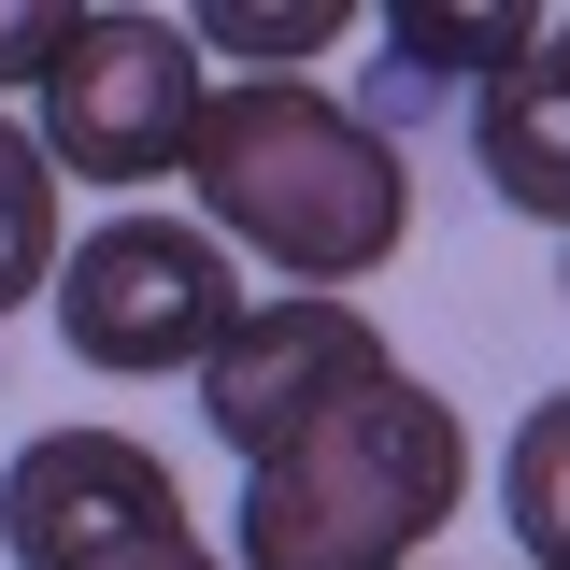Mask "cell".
<instances>
[{
  "label": "cell",
  "instance_id": "1",
  "mask_svg": "<svg viewBox=\"0 0 570 570\" xmlns=\"http://www.w3.org/2000/svg\"><path fill=\"white\" fill-rule=\"evenodd\" d=\"M186 186H200L214 243L272 257V272L314 285V299H343L356 272H385V257L414 243V171H400V142L371 129V115H343L328 86H299V71L214 86L200 142H186Z\"/></svg>",
  "mask_w": 570,
  "mask_h": 570
},
{
  "label": "cell",
  "instance_id": "14",
  "mask_svg": "<svg viewBox=\"0 0 570 570\" xmlns=\"http://www.w3.org/2000/svg\"><path fill=\"white\" fill-rule=\"evenodd\" d=\"M542 43H557V71H570V14H557V29H542Z\"/></svg>",
  "mask_w": 570,
  "mask_h": 570
},
{
  "label": "cell",
  "instance_id": "3",
  "mask_svg": "<svg viewBox=\"0 0 570 570\" xmlns=\"http://www.w3.org/2000/svg\"><path fill=\"white\" fill-rule=\"evenodd\" d=\"M43 299H58V343L86 371L142 385V371H200L228 343L243 272H228V243L186 228V214H100L86 243H58V285Z\"/></svg>",
  "mask_w": 570,
  "mask_h": 570
},
{
  "label": "cell",
  "instance_id": "5",
  "mask_svg": "<svg viewBox=\"0 0 570 570\" xmlns=\"http://www.w3.org/2000/svg\"><path fill=\"white\" fill-rule=\"evenodd\" d=\"M385 371H400V356H385V328H371L356 299L285 285V299H243L228 343L200 356V414H214V442L257 471V456H285L299 428H328L343 400H371Z\"/></svg>",
  "mask_w": 570,
  "mask_h": 570
},
{
  "label": "cell",
  "instance_id": "2",
  "mask_svg": "<svg viewBox=\"0 0 570 570\" xmlns=\"http://www.w3.org/2000/svg\"><path fill=\"white\" fill-rule=\"evenodd\" d=\"M471 499V428L442 385L385 371L371 400H343L328 428H299L285 456L243 471V570H414Z\"/></svg>",
  "mask_w": 570,
  "mask_h": 570
},
{
  "label": "cell",
  "instance_id": "11",
  "mask_svg": "<svg viewBox=\"0 0 570 570\" xmlns=\"http://www.w3.org/2000/svg\"><path fill=\"white\" fill-rule=\"evenodd\" d=\"M328 29H343V0H214V14H186V43H243V58H314V43H328Z\"/></svg>",
  "mask_w": 570,
  "mask_h": 570
},
{
  "label": "cell",
  "instance_id": "7",
  "mask_svg": "<svg viewBox=\"0 0 570 570\" xmlns=\"http://www.w3.org/2000/svg\"><path fill=\"white\" fill-rule=\"evenodd\" d=\"M471 142H485V186L513 214L570 228V71H557V43H528L513 71L471 86Z\"/></svg>",
  "mask_w": 570,
  "mask_h": 570
},
{
  "label": "cell",
  "instance_id": "13",
  "mask_svg": "<svg viewBox=\"0 0 570 570\" xmlns=\"http://www.w3.org/2000/svg\"><path fill=\"white\" fill-rule=\"evenodd\" d=\"M100 570H228V557H214L200 528H186V513H171V528H142L129 557H100Z\"/></svg>",
  "mask_w": 570,
  "mask_h": 570
},
{
  "label": "cell",
  "instance_id": "12",
  "mask_svg": "<svg viewBox=\"0 0 570 570\" xmlns=\"http://www.w3.org/2000/svg\"><path fill=\"white\" fill-rule=\"evenodd\" d=\"M71 43V0H0V86H43Z\"/></svg>",
  "mask_w": 570,
  "mask_h": 570
},
{
  "label": "cell",
  "instance_id": "6",
  "mask_svg": "<svg viewBox=\"0 0 570 570\" xmlns=\"http://www.w3.org/2000/svg\"><path fill=\"white\" fill-rule=\"evenodd\" d=\"M171 513H186V485L157 471V442H129V428H43L0 471V557L14 570H100V557H129L142 528H171Z\"/></svg>",
  "mask_w": 570,
  "mask_h": 570
},
{
  "label": "cell",
  "instance_id": "8",
  "mask_svg": "<svg viewBox=\"0 0 570 570\" xmlns=\"http://www.w3.org/2000/svg\"><path fill=\"white\" fill-rule=\"evenodd\" d=\"M499 513H513L528 570H570V385H557V400H528L513 456H499Z\"/></svg>",
  "mask_w": 570,
  "mask_h": 570
},
{
  "label": "cell",
  "instance_id": "4",
  "mask_svg": "<svg viewBox=\"0 0 570 570\" xmlns=\"http://www.w3.org/2000/svg\"><path fill=\"white\" fill-rule=\"evenodd\" d=\"M200 100H214V71L186 43V14H71L29 142L58 157V186H157V171H186Z\"/></svg>",
  "mask_w": 570,
  "mask_h": 570
},
{
  "label": "cell",
  "instance_id": "10",
  "mask_svg": "<svg viewBox=\"0 0 570 570\" xmlns=\"http://www.w3.org/2000/svg\"><path fill=\"white\" fill-rule=\"evenodd\" d=\"M385 43L428 71H513L528 43H542V14H513V0H471V14H442V0H400L385 14Z\"/></svg>",
  "mask_w": 570,
  "mask_h": 570
},
{
  "label": "cell",
  "instance_id": "9",
  "mask_svg": "<svg viewBox=\"0 0 570 570\" xmlns=\"http://www.w3.org/2000/svg\"><path fill=\"white\" fill-rule=\"evenodd\" d=\"M58 285V157L0 115V314H29Z\"/></svg>",
  "mask_w": 570,
  "mask_h": 570
}]
</instances>
